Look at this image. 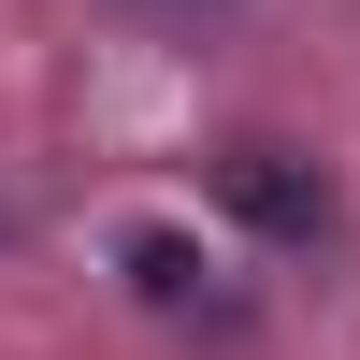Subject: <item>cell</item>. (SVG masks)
<instances>
[{
    "mask_svg": "<svg viewBox=\"0 0 360 360\" xmlns=\"http://www.w3.org/2000/svg\"><path fill=\"white\" fill-rule=\"evenodd\" d=\"M217 202L259 231V245H332V188H317L288 144H231V159H217Z\"/></svg>",
    "mask_w": 360,
    "mask_h": 360,
    "instance_id": "6da1fadb",
    "label": "cell"
},
{
    "mask_svg": "<svg viewBox=\"0 0 360 360\" xmlns=\"http://www.w3.org/2000/svg\"><path fill=\"white\" fill-rule=\"evenodd\" d=\"M115 274H130V303H159V317H217V332H231V288H217V245H202V231L130 217V231H115Z\"/></svg>",
    "mask_w": 360,
    "mask_h": 360,
    "instance_id": "7a4b0ae2",
    "label": "cell"
},
{
    "mask_svg": "<svg viewBox=\"0 0 360 360\" xmlns=\"http://www.w3.org/2000/svg\"><path fill=\"white\" fill-rule=\"evenodd\" d=\"M0 245H15V202H0Z\"/></svg>",
    "mask_w": 360,
    "mask_h": 360,
    "instance_id": "3957f363",
    "label": "cell"
}]
</instances>
